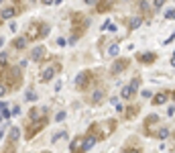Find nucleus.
Instances as JSON below:
<instances>
[{
    "label": "nucleus",
    "instance_id": "12",
    "mask_svg": "<svg viewBox=\"0 0 175 153\" xmlns=\"http://www.w3.org/2000/svg\"><path fill=\"white\" fill-rule=\"evenodd\" d=\"M53 74H55V70H53V68H47V70L43 72V80H45V82H49V80L53 78Z\"/></svg>",
    "mask_w": 175,
    "mask_h": 153
},
{
    "label": "nucleus",
    "instance_id": "29",
    "mask_svg": "<svg viewBox=\"0 0 175 153\" xmlns=\"http://www.w3.org/2000/svg\"><path fill=\"white\" fill-rule=\"evenodd\" d=\"M86 4H96V0H86Z\"/></svg>",
    "mask_w": 175,
    "mask_h": 153
},
{
    "label": "nucleus",
    "instance_id": "27",
    "mask_svg": "<svg viewBox=\"0 0 175 153\" xmlns=\"http://www.w3.org/2000/svg\"><path fill=\"white\" fill-rule=\"evenodd\" d=\"M122 153H140V151H138V149H124Z\"/></svg>",
    "mask_w": 175,
    "mask_h": 153
},
{
    "label": "nucleus",
    "instance_id": "3",
    "mask_svg": "<svg viewBox=\"0 0 175 153\" xmlns=\"http://www.w3.org/2000/svg\"><path fill=\"white\" fill-rule=\"evenodd\" d=\"M18 137H20V129H18V127H12L10 133H8V143H16Z\"/></svg>",
    "mask_w": 175,
    "mask_h": 153
},
{
    "label": "nucleus",
    "instance_id": "5",
    "mask_svg": "<svg viewBox=\"0 0 175 153\" xmlns=\"http://www.w3.org/2000/svg\"><path fill=\"white\" fill-rule=\"evenodd\" d=\"M167 98H169V94H167V92H163V94H157V96L153 98V104H155V106H159V104H165V102H167Z\"/></svg>",
    "mask_w": 175,
    "mask_h": 153
},
{
    "label": "nucleus",
    "instance_id": "18",
    "mask_svg": "<svg viewBox=\"0 0 175 153\" xmlns=\"http://www.w3.org/2000/svg\"><path fill=\"white\" fill-rule=\"evenodd\" d=\"M2 116H4V118H10V110H8V106H6L4 102H2Z\"/></svg>",
    "mask_w": 175,
    "mask_h": 153
},
{
    "label": "nucleus",
    "instance_id": "19",
    "mask_svg": "<svg viewBox=\"0 0 175 153\" xmlns=\"http://www.w3.org/2000/svg\"><path fill=\"white\" fill-rule=\"evenodd\" d=\"M157 135H159V139H165V137H169V129H161Z\"/></svg>",
    "mask_w": 175,
    "mask_h": 153
},
{
    "label": "nucleus",
    "instance_id": "16",
    "mask_svg": "<svg viewBox=\"0 0 175 153\" xmlns=\"http://www.w3.org/2000/svg\"><path fill=\"white\" fill-rule=\"evenodd\" d=\"M41 115H45V110H39V108H33V112H31V118H33V120H37V118H39Z\"/></svg>",
    "mask_w": 175,
    "mask_h": 153
},
{
    "label": "nucleus",
    "instance_id": "17",
    "mask_svg": "<svg viewBox=\"0 0 175 153\" xmlns=\"http://www.w3.org/2000/svg\"><path fill=\"white\" fill-rule=\"evenodd\" d=\"M118 51H120V47L118 45H110V49H108V53L114 57V55H118Z\"/></svg>",
    "mask_w": 175,
    "mask_h": 153
},
{
    "label": "nucleus",
    "instance_id": "6",
    "mask_svg": "<svg viewBox=\"0 0 175 153\" xmlns=\"http://www.w3.org/2000/svg\"><path fill=\"white\" fill-rule=\"evenodd\" d=\"M31 57H33V61H39V59L43 57V47H41V45H37V47L33 49V53H31Z\"/></svg>",
    "mask_w": 175,
    "mask_h": 153
},
{
    "label": "nucleus",
    "instance_id": "31",
    "mask_svg": "<svg viewBox=\"0 0 175 153\" xmlns=\"http://www.w3.org/2000/svg\"><path fill=\"white\" fill-rule=\"evenodd\" d=\"M173 100H175V92H173Z\"/></svg>",
    "mask_w": 175,
    "mask_h": 153
},
{
    "label": "nucleus",
    "instance_id": "2",
    "mask_svg": "<svg viewBox=\"0 0 175 153\" xmlns=\"http://www.w3.org/2000/svg\"><path fill=\"white\" fill-rule=\"evenodd\" d=\"M86 147H84V139H76L71 143V153H84Z\"/></svg>",
    "mask_w": 175,
    "mask_h": 153
},
{
    "label": "nucleus",
    "instance_id": "25",
    "mask_svg": "<svg viewBox=\"0 0 175 153\" xmlns=\"http://www.w3.org/2000/svg\"><path fill=\"white\" fill-rule=\"evenodd\" d=\"M165 16H167V19H175V10H169V12H167Z\"/></svg>",
    "mask_w": 175,
    "mask_h": 153
},
{
    "label": "nucleus",
    "instance_id": "14",
    "mask_svg": "<svg viewBox=\"0 0 175 153\" xmlns=\"http://www.w3.org/2000/svg\"><path fill=\"white\" fill-rule=\"evenodd\" d=\"M140 23H143V21H140L138 16H134V19H131V29H138V27H140Z\"/></svg>",
    "mask_w": 175,
    "mask_h": 153
},
{
    "label": "nucleus",
    "instance_id": "20",
    "mask_svg": "<svg viewBox=\"0 0 175 153\" xmlns=\"http://www.w3.org/2000/svg\"><path fill=\"white\" fill-rule=\"evenodd\" d=\"M27 100H37V94L31 90V92H27Z\"/></svg>",
    "mask_w": 175,
    "mask_h": 153
},
{
    "label": "nucleus",
    "instance_id": "23",
    "mask_svg": "<svg viewBox=\"0 0 175 153\" xmlns=\"http://www.w3.org/2000/svg\"><path fill=\"white\" fill-rule=\"evenodd\" d=\"M165 4V0H155V8H161Z\"/></svg>",
    "mask_w": 175,
    "mask_h": 153
},
{
    "label": "nucleus",
    "instance_id": "30",
    "mask_svg": "<svg viewBox=\"0 0 175 153\" xmlns=\"http://www.w3.org/2000/svg\"><path fill=\"white\" fill-rule=\"evenodd\" d=\"M171 63H173V65H175V53H173V57H171Z\"/></svg>",
    "mask_w": 175,
    "mask_h": 153
},
{
    "label": "nucleus",
    "instance_id": "26",
    "mask_svg": "<svg viewBox=\"0 0 175 153\" xmlns=\"http://www.w3.org/2000/svg\"><path fill=\"white\" fill-rule=\"evenodd\" d=\"M140 10H149V4L147 2H140Z\"/></svg>",
    "mask_w": 175,
    "mask_h": 153
},
{
    "label": "nucleus",
    "instance_id": "13",
    "mask_svg": "<svg viewBox=\"0 0 175 153\" xmlns=\"http://www.w3.org/2000/svg\"><path fill=\"white\" fill-rule=\"evenodd\" d=\"M25 45H27V39H25V37H18V39H14V47H16V49H23Z\"/></svg>",
    "mask_w": 175,
    "mask_h": 153
},
{
    "label": "nucleus",
    "instance_id": "15",
    "mask_svg": "<svg viewBox=\"0 0 175 153\" xmlns=\"http://www.w3.org/2000/svg\"><path fill=\"white\" fill-rule=\"evenodd\" d=\"M102 94H104L102 90H96L94 96H92V102H100V100H102Z\"/></svg>",
    "mask_w": 175,
    "mask_h": 153
},
{
    "label": "nucleus",
    "instance_id": "24",
    "mask_svg": "<svg viewBox=\"0 0 175 153\" xmlns=\"http://www.w3.org/2000/svg\"><path fill=\"white\" fill-rule=\"evenodd\" d=\"M65 118V112H57V116H55V120H63Z\"/></svg>",
    "mask_w": 175,
    "mask_h": 153
},
{
    "label": "nucleus",
    "instance_id": "9",
    "mask_svg": "<svg viewBox=\"0 0 175 153\" xmlns=\"http://www.w3.org/2000/svg\"><path fill=\"white\" fill-rule=\"evenodd\" d=\"M112 4H114V0H102V2L98 4V12H104V10H106V8H110Z\"/></svg>",
    "mask_w": 175,
    "mask_h": 153
},
{
    "label": "nucleus",
    "instance_id": "8",
    "mask_svg": "<svg viewBox=\"0 0 175 153\" xmlns=\"http://www.w3.org/2000/svg\"><path fill=\"white\" fill-rule=\"evenodd\" d=\"M126 65H128V61H126V59H120L118 63H114V68H112V72H114V74H118V72H120V70H124Z\"/></svg>",
    "mask_w": 175,
    "mask_h": 153
},
{
    "label": "nucleus",
    "instance_id": "10",
    "mask_svg": "<svg viewBox=\"0 0 175 153\" xmlns=\"http://www.w3.org/2000/svg\"><path fill=\"white\" fill-rule=\"evenodd\" d=\"M120 94H122V98H132V94H134V88H132V86H124Z\"/></svg>",
    "mask_w": 175,
    "mask_h": 153
},
{
    "label": "nucleus",
    "instance_id": "4",
    "mask_svg": "<svg viewBox=\"0 0 175 153\" xmlns=\"http://www.w3.org/2000/svg\"><path fill=\"white\" fill-rule=\"evenodd\" d=\"M43 127H45V120H41V122H33V125H31V129L27 131V137L31 139V137H33V135L39 131V129H43Z\"/></svg>",
    "mask_w": 175,
    "mask_h": 153
},
{
    "label": "nucleus",
    "instance_id": "11",
    "mask_svg": "<svg viewBox=\"0 0 175 153\" xmlns=\"http://www.w3.org/2000/svg\"><path fill=\"white\" fill-rule=\"evenodd\" d=\"M14 16V8H4L2 10V19L6 21V19H12Z\"/></svg>",
    "mask_w": 175,
    "mask_h": 153
},
{
    "label": "nucleus",
    "instance_id": "28",
    "mask_svg": "<svg viewBox=\"0 0 175 153\" xmlns=\"http://www.w3.org/2000/svg\"><path fill=\"white\" fill-rule=\"evenodd\" d=\"M55 0H43V4H53Z\"/></svg>",
    "mask_w": 175,
    "mask_h": 153
},
{
    "label": "nucleus",
    "instance_id": "22",
    "mask_svg": "<svg viewBox=\"0 0 175 153\" xmlns=\"http://www.w3.org/2000/svg\"><path fill=\"white\" fill-rule=\"evenodd\" d=\"M63 137H65V133H57V135H55V137H53V141H55V143H57V141H59V139H63Z\"/></svg>",
    "mask_w": 175,
    "mask_h": 153
},
{
    "label": "nucleus",
    "instance_id": "1",
    "mask_svg": "<svg viewBox=\"0 0 175 153\" xmlns=\"http://www.w3.org/2000/svg\"><path fill=\"white\" fill-rule=\"evenodd\" d=\"M90 80H92V74H90V72H82L80 76L76 78V86H78V88H84L86 82H90Z\"/></svg>",
    "mask_w": 175,
    "mask_h": 153
},
{
    "label": "nucleus",
    "instance_id": "7",
    "mask_svg": "<svg viewBox=\"0 0 175 153\" xmlns=\"http://www.w3.org/2000/svg\"><path fill=\"white\" fill-rule=\"evenodd\" d=\"M138 59H140L143 63H151V61H155L157 57H155V53H143V55H140Z\"/></svg>",
    "mask_w": 175,
    "mask_h": 153
},
{
    "label": "nucleus",
    "instance_id": "21",
    "mask_svg": "<svg viewBox=\"0 0 175 153\" xmlns=\"http://www.w3.org/2000/svg\"><path fill=\"white\" fill-rule=\"evenodd\" d=\"M131 86L134 88V90H136V88L140 86V78H134V80H132V84H131Z\"/></svg>",
    "mask_w": 175,
    "mask_h": 153
}]
</instances>
